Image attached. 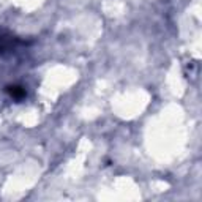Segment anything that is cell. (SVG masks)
Wrapping results in <instances>:
<instances>
[{"label":"cell","instance_id":"obj_1","mask_svg":"<svg viewBox=\"0 0 202 202\" xmlns=\"http://www.w3.org/2000/svg\"><path fill=\"white\" fill-rule=\"evenodd\" d=\"M10 93L14 98H19V97H22L24 95V90L21 89V87H11V90H10Z\"/></svg>","mask_w":202,"mask_h":202}]
</instances>
